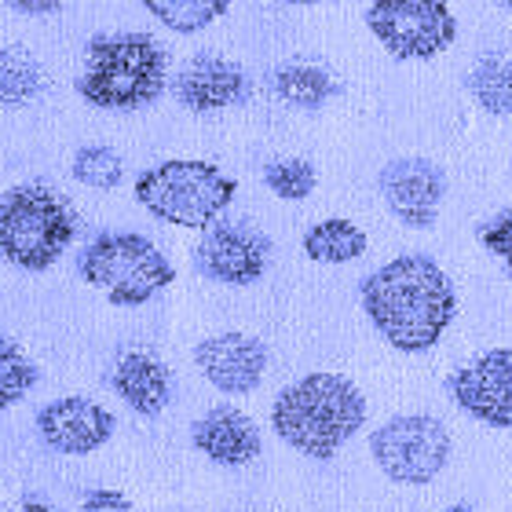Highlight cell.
<instances>
[{"label": "cell", "mask_w": 512, "mask_h": 512, "mask_svg": "<svg viewBox=\"0 0 512 512\" xmlns=\"http://www.w3.org/2000/svg\"><path fill=\"white\" fill-rule=\"evenodd\" d=\"M363 308L384 341L406 355L428 352L458 315V293L432 256H395L363 282Z\"/></svg>", "instance_id": "cell-1"}, {"label": "cell", "mask_w": 512, "mask_h": 512, "mask_svg": "<svg viewBox=\"0 0 512 512\" xmlns=\"http://www.w3.org/2000/svg\"><path fill=\"white\" fill-rule=\"evenodd\" d=\"M363 421V392L341 374L300 377L282 388L271 406V425L278 439L315 461H330L363 428Z\"/></svg>", "instance_id": "cell-2"}, {"label": "cell", "mask_w": 512, "mask_h": 512, "mask_svg": "<svg viewBox=\"0 0 512 512\" xmlns=\"http://www.w3.org/2000/svg\"><path fill=\"white\" fill-rule=\"evenodd\" d=\"M77 92L99 110L147 107L165 92V52L147 33H110L88 44Z\"/></svg>", "instance_id": "cell-3"}, {"label": "cell", "mask_w": 512, "mask_h": 512, "mask_svg": "<svg viewBox=\"0 0 512 512\" xmlns=\"http://www.w3.org/2000/svg\"><path fill=\"white\" fill-rule=\"evenodd\" d=\"M238 183L231 176L194 158H172L147 169L136 180V202L150 216L165 224L191 227V231H209L216 216L224 213L235 198Z\"/></svg>", "instance_id": "cell-4"}, {"label": "cell", "mask_w": 512, "mask_h": 512, "mask_svg": "<svg viewBox=\"0 0 512 512\" xmlns=\"http://www.w3.org/2000/svg\"><path fill=\"white\" fill-rule=\"evenodd\" d=\"M77 235V213L41 183L11 187L0 205V249L22 271L52 267Z\"/></svg>", "instance_id": "cell-5"}, {"label": "cell", "mask_w": 512, "mask_h": 512, "mask_svg": "<svg viewBox=\"0 0 512 512\" xmlns=\"http://www.w3.org/2000/svg\"><path fill=\"white\" fill-rule=\"evenodd\" d=\"M81 278L88 286L103 289L110 304L139 308L158 289L169 286L176 271L150 238L118 231V235L92 238V246L81 253Z\"/></svg>", "instance_id": "cell-6"}, {"label": "cell", "mask_w": 512, "mask_h": 512, "mask_svg": "<svg viewBox=\"0 0 512 512\" xmlns=\"http://www.w3.org/2000/svg\"><path fill=\"white\" fill-rule=\"evenodd\" d=\"M377 469L392 483L406 487H425L447 469L450 461V436L443 421L428 414H406L384 421L370 439Z\"/></svg>", "instance_id": "cell-7"}, {"label": "cell", "mask_w": 512, "mask_h": 512, "mask_svg": "<svg viewBox=\"0 0 512 512\" xmlns=\"http://www.w3.org/2000/svg\"><path fill=\"white\" fill-rule=\"evenodd\" d=\"M366 26L395 59H432L458 37L447 0H374Z\"/></svg>", "instance_id": "cell-8"}, {"label": "cell", "mask_w": 512, "mask_h": 512, "mask_svg": "<svg viewBox=\"0 0 512 512\" xmlns=\"http://www.w3.org/2000/svg\"><path fill=\"white\" fill-rule=\"evenodd\" d=\"M450 399L491 428L512 425V352L491 348L450 377Z\"/></svg>", "instance_id": "cell-9"}, {"label": "cell", "mask_w": 512, "mask_h": 512, "mask_svg": "<svg viewBox=\"0 0 512 512\" xmlns=\"http://www.w3.org/2000/svg\"><path fill=\"white\" fill-rule=\"evenodd\" d=\"M267 238L246 224L209 227L194 249V264L205 278L224 286H253L267 267Z\"/></svg>", "instance_id": "cell-10"}, {"label": "cell", "mask_w": 512, "mask_h": 512, "mask_svg": "<svg viewBox=\"0 0 512 512\" xmlns=\"http://www.w3.org/2000/svg\"><path fill=\"white\" fill-rule=\"evenodd\" d=\"M381 194L395 220L406 227H432L443 202V172L425 158H395L381 169Z\"/></svg>", "instance_id": "cell-11"}, {"label": "cell", "mask_w": 512, "mask_h": 512, "mask_svg": "<svg viewBox=\"0 0 512 512\" xmlns=\"http://www.w3.org/2000/svg\"><path fill=\"white\" fill-rule=\"evenodd\" d=\"M194 363L216 392L249 395L267 374V348L249 333H216L194 348Z\"/></svg>", "instance_id": "cell-12"}, {"label": "cell", "mask_w": 512, "mask_h": 512, "mask_svg": "<svg viewBox=\"0 0 512 512\" xmlns=\"http://www.w3.org/2000/svg\"><path fill=\"white\" fill-rule=\"evenodd\" d=\"M37 428L55 454H92L114 436V414L103 410L96 399L63 395V399L41 406Z\"/></svg>", "instance_id": "cell-13"}, {"label": "cell", "mask_w": 512, "mask_h": 512, "mask_svg": "<svg viewBox=\"0 0 512 512\" xmlns=\"http://www.w3.org/2000/svg\"><path fill=\"white\" fill-rule=\"evenodd\" d=\"M191 439L205 458L216 461V465H231V469L256 461L264 450L256 421L238 406H213L209 414L194 421Z\"/></svg>", "instance_id": "cell-14"}, {"label": "cell", "mask_w": 512, "mask_h": 512, "mask_svg": "<svg viewBox=\"0 0 512 512\" xmlns=\"http://www.w3.org/2000/svg\"><path fill=\"white\" fill-rule=\"evenodd\" d=\"M249 92L246 74L224 55H198L176 77V99L194 114H213L242 103Z\"/></svg>", "instance_id": "cell-15"}, {"label": "cell", "mask_w": 512, "mask_h": 512, "mask_svg": "<svg viewBox=\"0 0 512 512\" xmlns=\"http://www.w3.org/2000/svg\"><path fill=\"white\" fill-rule=\"evenodd\" d=\"M114 392L125 399L136 414L158 417L172 399V377L158 355L150 352H125L114 366Z\"/></svg>", "instance_id": "cell-16"}, {"label": "cell", "mask_w": 512, "mask_h": 512, "mask_svg": "<svg viewBox=\"0 0 512 512\" xmlns=\"http://www.w3.org/2000/svg\"><path fill=\"white\" fill-rule=\"evenodd\" d=\"M304 253L315 260V264H348V260H359L366 253V235L352 220H322L304 235Z\"/></svg>", "instance_id": "cell-17"}, {"label": "cell", "mask_w": 512, "mask_h": 512, "mask_svg": "<svg viewBox=\"0 0 512 512\" xmlns=\"http://www.w3.org/2000/svg\"><path fill=\"white\" fill-rule=\"evenodd\" d=\"M271 88H275V96L282 99V103L300 107V110H315L333 96L330 74L311 63L278 66L275 77H271Z\"/></svg>", "instance_id": "cell-18"}, {"label": "cell", "mask_w": 512, "mask_h": 512, "mask_svg": "<svg viewBox=\"0 0 512 512\" xmlns=\"http://www.w3.org/2000/svg\"><path fill=\"white\" fill-rule=\"evenodd\" d=\"M469 88L487 114L512 118V59H505V55L480 59L469 77Z\"/></svg>", "instance_id": "cell-19"}, {"label": "cell", "mask_w": 512, "mask_h": 512, "mask_svg": "<svg viewBox=\"0 0 512 512\" xmlns=\"http://www.w3.org/2000/svg\"><path fill=\"white\" fill-rule=\"evenodd\" d=\"M139 4L176 33H202L231 8V0H139Z\"/></svg>", "instance_id": "cell-20"}, {"label": "cell", "mask_w": 512, "mask_h": 512, "mask_svg": "<svg viewBox=\"0 0 512 512\" xmlns=\"http://www.w3.org/2000/svg\"><path fill=\"white\" fill-rule=\"evenodd\" d=\"M41 88V70L33 63V55L26 48H4L0 55V96L8 107H19L26 99L37 96Z\"/></svg>", "instance_id": "cell-21"}, {"label": "cell", "mask_w": 512, "mask_h": 512, "mask_svg": "<svg viewBox=\"0 0 512 512\" xmlns=\"http://www.w3.org/2000/svg\"><path fill=\"white\" fill-rule=\"evenodd\" d=\"M264 183L271 187V194L286 198V202H304V198L315 191L319 172L304 158H278L264 169Z\"/></svg>", "instance_id": "cell-22"}, {"label": "cell", "mask_w": 512, "mask_h": 512, "mask_svg": "<svg viewBox=\"0 0 512 512\" xmlns=\"http://www.w3.org/2000/svg\"><path fill=\"white\" fill-rule=\"evenodd\" d=\"M121 176H125V161L114 154L110 147H81L74 154V180L85 183V187H96V191H110L118 187Z\"/></svg>", "instance_id": "cell-23"}, {"label": "cell", "mask_w": 512, "mask_h": 512, "mask_svg": "<svg viewBox=\"0 0 512 512\" xmlns=\"http://www.w3.org/2000/svg\"><path fill=\"white\" fill-rule=\"evenodd\" d=\"M33 384H37V366H33V359L22 352L11 337H4V344H0V392H4V406L19 403Z\"/></svg>", "instance_id": "cell-24"}, {"label": "cell", "mask_w": 512, "mask_h": 512, "mask_svg": "<svg viewBox=\"0 0 512 512\" xmlns=\"http://www.w3.org/2000/svg\"><path fill=\"white\" fill-rule=\"evenodd\" d=\"M480 242L491 249L494 256H502V264L512 271V205L505 213H498L491 224L480 231Z\"/></svg>", "instance_id": "cell-25"}, {"label": "cell", "mask_w": 512, "mask_h": 512, "mask_svg": "<svg viewBox=\"0 0 512 512\" xmlns=\"http://www.w3.org/2000/svg\"><path fill=\"white\" fill-rule=\"evenodd\" d=\"M81 512H136L121 491H88Z\"/></svg>", "instance_id": "cell-26"}, {"label": "cell", "mask_w": 512, "mask_h": 512, "mask_svg": "<svg viewBox=\"0 0 512 512\" xmlns=\"http://www.w3.org/2000/svg\"><path fill=\"white\" fill-rule=\"evenodd\" d=\"M15 11H26V15H52V11L63 8V0H8Z\"/></svg>", "instance_id": "cell-27"}, {"label": "cell", "mask_w": 512, "mask_h": 512, "mask_svg": "<svg viewBox=\"0 0 512 512\" xmlns=\"http://www.w3.org/2000/svg\"><path fill=\"white\" fill-rule=\"evenodd\" d=\"M11 512H52V509H48L44 502H37V498H22V502L15 505Z\"/></svg>", "instance_id": "cell-28"}, {"label": "cell", "mask_w": 512, "mask_h": 512, "mask_svg": "<svg viewBox=\"0 0 512 512\" xmlns=\"http://www.w3.org/2000/svg\"><path fill=\"white\" fill-rule=\"evenodd\" d=\"M443 512H472L469 505H450V509H443Z\"/></svg>", "instance_id": "cell-29"}, {"label": "cell", "mask_w": 512, "mask_h": 512, "mask_svg": "<svg viewBox=\"0 0 512 512\" xmlns=\"http://www.w3.org/2000/svg\"><path fill=\"white\" fill-rule=\"evenodd\" d=\"M282 4H322V0H282Z\"/></svg>", "instance_id": "cell-30"}, {"label": "cell", "mask_w": 512, "mask_h": 512, "mask_svg": "<svg viewBox=\"0 0 512 512\" xmlns=\"http://www.w3.org/2000/svg\"><path fill=\"white\" fill-rule=\"evenodd\" d=\"M498 4H502V8H509V11H512V0H498Z\"/></svg>", "instance_id": "cell-31"}]
</instances>
